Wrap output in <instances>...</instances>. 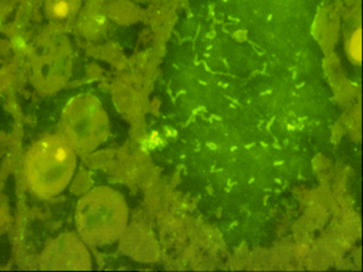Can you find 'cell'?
<instances>
[{"mask_svg":"<svg viewBox=\"0 0 363 272\" xmlns=\"http://www.w3.org/2000/svg\"><path fill=\"white\" fill-rule=\"evenodd\" d=\"M74 166L75 154L69 140L60 136L43 137L26 155V179L35 194L50 198L66 188Z\"/></svg>","mask_w":363,"mask_h":272,"instance_id":"cell-1","label":"cell"},{"mask_svg":"<svg viewBox=\"0 0 363 272\" xmlns=\"http://www.w3.org/2000/svg\"><path fill=\"white\" fill-rule=\"evenodd\" d=\"M77 224L80 236L91 246L116 242L128 224V208L114 190L99 188L79 203Z\"/></svg>","mask_w":363,"mask_h":272,"instance_id":"cell-2","label":"cell"},{"mask_svg":"<svg viewBox=\"0 0 363 272\" xmlns=\"http://www.w3.org/2000/svg\"><path fill=\"white\" fill-rule=\"evenodd\" d=\"M65 126L70 144L78 149L91 148L97 138L99 128L96 126V108L87 103L86 99H74L65 110Z\"/></svg>","mask_w":363,"mask_h":272,"instance_id":"cell-3","label":"cell"},{"mask_svg":"<svg viewBox=\"0 0 363 272\" xmlns=\"http://www.w3.org/2000/svg\"><path fill=\"white\" fill-rule=\"evenodd\" d=\"M55 246L62 251L63 254H60L54 249L49 251V263L55 264L52 268H80L77 263L80 258L86 256V251H84L77 239L72 242H68L67 239L61 241L58 244H55Z\"/></svg>","mask_w":363,"mask_h":272,"instance_id":"cell-4","label":"cell"},{"mask_svg":"<svg viewBox=\"0 0 363 272\" xmlns=\"http://www.w3.org/2000/svg\"><path fill=\"white\" fill-rule=\"evenodd\" d=\"M55 13L57 15H66L67 13V5L65 3H60V4L55 5Z\"/></svg>","mask_w":363,"mask_h":272,"instance_id":"cell-5","label":"cell"}]
</instances>
